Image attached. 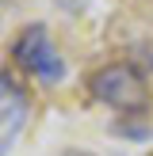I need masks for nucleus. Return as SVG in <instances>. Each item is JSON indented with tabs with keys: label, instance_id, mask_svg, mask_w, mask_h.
Wrapping results in <instances>:
<instances>
[{
	"label": "nucleus",
	"instance_id": "nucleus-3",
	"mask_svg": "<svg viewBox=\"0 0 153 156\" xmlns=\"http://www.w3.org/2000/svg\"><path fill=\"white\" fill-rule=\"evenodd\" d=\"M27 118H31V103H27V95H19V99H12V103L0 107V156H4L15 141H19V133L27 129Z\"/></svg>",
	"mask_w": 153,
	"mask_h": 156
},
{
	"label": "nucleus",
	"instance_id": "nucleus-8",
	"mask_svg": "<svg viewBox=\"0 0 153 156\" xmlns=\"http://www.w3.org/2000/svg\"><path fill=\"white\" fill-rule=\"evenodd\" d=\"M58 156H96V152H88V149H61Z\"/></svg>",
	"mask_w": 153,
	"mask_h": 156
},
{
	"label": "nucleus",
	"instance_id": "nucleus-4",
	"mask_svg": "<svg viewBox=\"0 0 153 156\" xmlns=\"http://www.w3.org/2000/svg\"><path fill=\"white\" fill-rule=\"evenodd\" d=\"M31 76H35L38 84H46V88H54V84H61V80H65V57H61V53H58V50L50 46V50H46L42 57L35 61V69H31Z\"/></svg>",
	"mask_w": 153,
	"mask_h": 156
},
{
	"label": "nucleus",
	"instance_id": "nucleus-7",
	"mask_svg": "<svg viewBox=\"0 0 153 156\" xmlns=\"http://www.w3.org/2000/svg\"><path fill=\"white\" fill-rule=\"evenodd\" d=\"M61 8H65V12H84V4H88V0H58Z\"/></svg>",
	"mask_w": 153,
	"mask_h": 156
},
{
	"label": "nucleus",
	"instance_id": "nucleus-2",
	"mask_svg": "<svg viewBox=\"0 0 153 156\" xmlns=\"http://www.w3.org/2000/svg\"><path fill=\"white\" fill-rule=\"evenodd\" d=\"M50 46H54V42H50V30H46L42 23H31V27H23L19 34H15L12 57H15V65H19L23 73H31V69H35V61L42 57Z\"/></svg>",
	"mask_w": 153,
	"mask_h": 156
},
{
	"label": "nucleus",
	"instance_id": "nucleus-6",
	"mask_svg": "<svg viewBox=\"0 0 153 156\" xmlns=\"http://www.w3.org/2000/svg\"><path fill=\"white\" fill-rule=\"evenodd\" d=\"M115 133H119V137H130V141H149L153 129H149V126H122V122H119Z\"/></svg>",
	"mask_w": 153,
	"mask_h": 156
},
{
	"label": "nucleus",
	"instance_id": "nucleus-1",
	"mask_svg": "<svg viewBox=\"0 0 153 156\" xmlns=\"http://www.w3.org/2000/svg\"><path fill=\"white\" fill-rule=\"evenodd\" d=\"M88 91H92V99H99L103 107H111V111H119V114H138L149 103V91H145L142 73H134V69L122 65V61L99 65L96 73L88 76Z\"/></svg>",
	"mask_w": 153,
	"mask_h": 156
},
{
	"label": "nucleus",
	"instance_id": "nucleus-5",
	"mask_svg": "<svg viewBox=\"0 0 153 156\" xmlns=\"http://www.w3.org/2000/svg\"><path fill=\"white\" fill-rule=\"evenodd\" d=\"M23 91H19V84H15V76L8 73V69H0V107L4 103H12V99H19Z\"/></svg>",
	"mask_w": 153,
	"mask_h": 156
}]
</instances>
